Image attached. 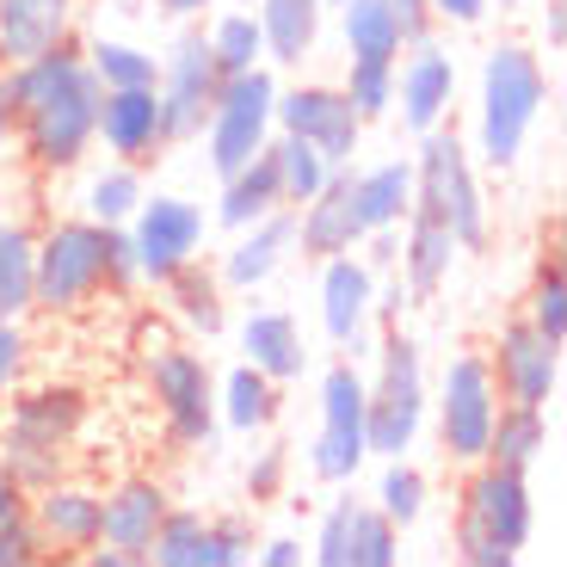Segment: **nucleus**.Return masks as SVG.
<instances>
[{
  "mask_svg": "<svg viewBox=\"0 0 567 567\" xmlns=\"http://www.w3.org/2000/svg\"><path fill=\"white\" fill-rule=\"evenodd\" d=\"M100 93L105 86L93 81L74 43L38 62H19V69H0V100L13 112L25 161L38 173H74L86 161L93 130H100Z\"/></svg>",
  "mask_w": 567,
  "mask_h": 567,
  "instance_id": "obj_1",
  "label": "nucleus"
},
{
  "mask_svg": "<svg viewBox=\"0 0 567 567\" xmlns=\"http://www.w3.org/2000/svg\"><path fill=\"white\" fill-rule=\"evenodd\" d=\"M81 425H86L81 389H69V383L7 389V408H0V468L25 494H38L56 475H69V451L81 444Z\"/></svg>",
  "mask_w": 567,
  "mask_h": 567,
  "instance_id": "obj_2",
  "label": "nucleus"
},
{
  "mask_svg": "<svg viewBox=\"0 0 567 567\" xmlns=\"http://www.w3.org/2000/svg\"><path fill=\"white\" fill-rule=\"evenodd\" d=\"M530 525H537V512H530L525 468L468 463L463 499H456V525H451L456 561H468V567H512L518 549L530 543Z\"/></svg>",
  "mask_w": 567,
  "mask_h": 567,
  "instance_id": "obj_3",
  "label": "nucleus"
},
{
  "mask_svg": "<svg viewBox=\"0 0 567 567\" xmlns=\"http://www.w3.org/2000/svg\"><path fill=\"white\" fill-rule=\"evenodd\" d=\"M543 105H549V74H543L537 50L494 43L482 56V105H475V142H482V161L494 173H506L525 155Z\"/></svg>",
  "mask_w": 567,
  "mask_h": 567,
  "instance_id": "obj_4",
  "label": "nucleus"
},
{
  "mask_svg": "<svg viewBox=\"0 0 567 567\" xmlns=\"http://www.w3.org/2000/svg\"><path fill=\"white\" fill-rule=\"evenodd\" d=\"M425 408H432V395H425V352L413 333H389L383 352H377V377L364 383V444L370 456H408L413 439H420L425 425Z\"/></svg>",
  "mask_w": 567,
  "mask_h": 567,
  "instance_id": "obj_5",
  "label": "nucleus"
},
{
  "mask_svg": "<svg viewBox=\"0 0 567 567\" xmlns=\"http://www.w3.org/2000/svg\"><path fill=\"white\" fill-rule=\"evenodd\" d=\"M105 235L112 228L93 216L43 228L38 254H31V309L43 315H81L105 290Z\"/></svg>",
  "mask_w": 567,
  "mask_h": 567,
  "instance_id": "obj_6",
  "label": "nucleus"
},
{
  "mask_svg": "<svg viewBox=\"0 0 567 567\" xmlns=\"http://www.w3.org/2000/svg\"><path fill=\"white\" fill-rule=\"evenodd\" d=\"M148 352H142V377H148V395H155L161 420L179 444L204 451L216 439V377L210 358L185 340H167V333H148Z\"/></svg>",
  "mask_w": 567,
  "mask_h": 567,
  "instance_id": "obj_7",
  "label": "nucleus"
},
{
  "mask_svg": "<svg viewBox=\"0 0 567 567\" xmlns=\"http://www.w3.org/2000/svg\"><path fill=\"white\" fill-rule=\"evenodd\" d=\"M413 198L432 204V210L451 223L463 254H482L487 247V198H482L475 161H468V148L456 142V130L439 124V130L420 136V155H413Z\"/></svg>",
  "mask_w": 567,
  "mask_h": 567,
  "instance_id": "obj_8",
  "label": "nucleus"
},
{
  "mask_svg": "<svg viewBox=\"0 0 567 567\" xmlns=\"http://www.w3.org/2000/svg\"><path fill=\"white\" fill-rule=\"evenodd\" d=\"M271 105H278V74H271V62H254V69H241V74H223L216 105H210V117H204V155H210L216 179H228L235 167H247V161L271 142V130H278L271 124Z\"/></svg>",
  "mask_w": 567,
  "mask_h": 567,
  "instance_id": "obj_9",
  "label": "nucleus"
},
{
  "mask_svg": "<svg viewBox=\"0 0 567 567\" xmlns=\"http://www.w3.org/2000/svg\"><path fill=\"white\" fill-rule=\"evenodd\" d=\"M364 463H370L364 377H358V358H340V364L321 370V425H315V444H309V468H315V482L346 487V482H358Z\"/></svg>",
  "mask_w": 567,
  "mask_h": 567,
  "instance_id": "obj_10",
  "label": "nucleus"
},
{
  "mask_svg": "<svg viewBox=\"0 0 567 567\" xmlns=\"http://www.w3.org/2000/svg\"><path fill=\"white\" fill-rule=\"evenodd\" d=\"M130 241H136V259H142V284H167L173 271L198 266L204 259V241H210V210L185 192H155L142 198L136 216H130Z\"/></svg>",
  "mask_w": 567,
  "mask_h": 567,
  "instance_id": "obj_11",
  "label": "nucleus"
},
{
  "mask_svg": "<svg viewBox=\"0 0 567 567\" xmlns=\"http://www.w3.org/2000/svg\"><path fill=\"white\" fill-rule=\"evenodd\" d=\"M499 413V389L494 370L482 352H456L439 377V444L451 463H482L487 456V432H494Z\"/></svg>",
  "mask_w": 567,
  "mask_h": 567,
  "instance_id": "obj_12",
  "label": "nucleus"
},
{
  "mask_svg": "<svg viewBox=\"0 0 567 567\" xmlns=\"http://www.w3.org/2000/svg\"><path fill=\"white\" fill-rule=\"evenodd\" d=\"M216 86H223V69H216V56H210V38H204V31H179L173 50L161 56V81H155L167 142L198 136L210 105H216Z\"/></svg>",
  "mask_w": 567,
  "mask_h": 567,
  "instance_id": "obj_13",
  "label": "nucleus"
},
{
  "mask_svg": "<svg viewBox=\"0 0 567 567\" xmlns=\"http://www.w3.org/2000/svg\"><path fill=\"white\" fill-rule=\"evenodd\" d=\"M271 124L302 136V142H315L333 167H352L358 142H364V117L352 112L346 86H278Z\"/></svg>",
  "mask_w": 567,
  "mask_h": 567,
  "instance_id": "obj_14",
  "label": "nucleus"
},
{
  "mask_svg": "<svg viewBox=\"0 0 567 567\" xmlns=\"http://www.w3.org/2000/svg\"><path fill=\"white\" fill-rule=\"evenodd\" d=\"M309 555L321 567H395L401 530L377 512V499H333L321 512V530H315Z\"/></svg>",
  "mask_w": 567,
  "mask_h": 567,
  "instance_id": "obj_15",
  "label": "nucleus"
},
{
  "mask_svg": "<svg viewBox=\"0 0 567 567\" xmlns=\"http://www.w3.org/2000/svg\"><path fill=\"white\" fill-rule=\"evenodd\" d=\"M315 297H321V333L340 346L346 358H364L370 352V321H377V271L358 254H333V259H321Z\"/></svg>",
  "mask_w": 567,
  "mask_h": 567,
  "instance_id": "obj_16",
  "label": "nucleus"
},
{
  "mask_svg": "<svg viewBox=\"0 0 567 567\" xmlns=\"http://www.w3.org/2000/svg\"><path fill=\"white\" fill-rule=\"evenodd\" d=\"M494 389L518 408H549L555 389H561V346H549L530 321H506L494 333Z\"/></svg>",
  "mask_w": 567,
  "mask_h": 567,
  "instance_id": "obj_17",
  "label": "nucleus"
},
{
  "mask_svg": "<svg viewBox=\"0 0 567 567\" xmlns=\"http://www.w3.org/2000/svg\"><path fill=\"white\" fill-rule=\"evenodd\" d=\"M290 254H297V210H290V204H278V210H266L259 223L235 228L228 254L216 259V284H223V290H235V297H254L259 284L278 278Z\"/></svg>",
  "mask_w": 567,
  "mask_h": 567,
  "instance_id": "obj_18",
  "label": "nucleus"
},
{
  "mask_svg": "<svg viewBox=\"0 0 567 567\" xmlns=\"http://www.w3.org/2000/svg\"><path fill=\"white\" fill-rule=\"evenodd\" d=\"M408 50L413 56L395 62V112L413 136H425V130H439L456 105V56L432 38H413Z\"/></svg>",
  "mask_w": 567,
  "mask_h": 567,
  "instance_id": "obj_19",
  "label": "nucleus"
},
{
  "mask_svg": "<svg viewBox=\"0 0 567 567\" xmlns=\"http://www.w3.org/2000/svg\"><path fill=\"white\" fill-rule=\"evenodd\" d=\"M25 512H31V525L43 530V543H50V549H93V543H100L105 487H93V482H69V475H56L50 487L25 494Z\"/></svg>",
  "mask_w": 567,
  "mask_h": 567,
  "instance_id": "obj_20",
  "label": "nucleus"
},
{
  "mask_svg": "<svg viewBox=\"0 0 567 567\" xmlns=\"http://www.w3.org/2000/svg\"><path fill=\"white\" fill-rule=\"evenodd\" d=\"M74 19H81V0H0V69L74 43Z\"/></svg>",
  "mask_w": 567,
  "mask_h": 567,
  "instance_id": "obj_21",
  "label": "nucleus"
},
{
  "mask_svg": "<svg viewBox=\"0 0 567 567\" xmlns=\"http://www.w3.org/2000/svg\"><path fill=\"white\" fill-rule=\"evenodd\" d=\"M93 142H105L117 161H155L161 148H167V130H161V93L155 86H105Z\"/></svg>",
  "mask_w": 567,
  "mask_h": 567,
  "instance_id": "obj_22",
  "label": "nucleus"
},
{
  "mask_svg": "<svg viewBox=\"0 0 567 567\" xmlns=\"http://www.w3.org/2000/svg\"><path fill=\"white\" fill-rule=\"evenodd\" d=\"M161 518H167V487L155 475H130V482L105 487V512H100V543L124 549L130 561H148Z\"/></svg>",
  "mask_w": 567,
  "mask_h": 567,
  "instance_id": "obj_23",
  "label": "nucleus"
},
{
  "mask_svg": "<svg viewBox=\"0 0 567 567\" xmlns=\"http://www.w3.org/2000/svg\"><path fill=\"white\" fill-rule=\"evenodd\" d=\"M358 241H364V228H358L352 210V167H340L309 204H297V247L309 259H333V254H358Z\"/></svg>",
  "mask_w": 567,
  "mask_h": 567,
  "instance_id": "obj_24",
  "label": "nucleus"
},
{
  "mask_svg": "<svg viewBox=\"0 0 567 567\" xmlns=\"http://www.w3.org/2000/svg\"><path fill=\"white\" fill-rule=\"evenodd\" d=\"M241 352L254 370H266L271 383H302L309 377V340H302V327L290 309H247L241 315Z\"/></svg>",
  "mask_w": 567,
  "mask_h": 567,
  "instance_id": "obj_25",
  "label": "nucleus"
},
{
  "mask_svg": "<svg viewBox=\"0 0 567 567\" xmlns=\"http://www.w3.org/2000/svg\"><path fill=\"white\" fill-rule=\"evenodd\" d=\"M254 19L271 69H302L315 56V43H321L327 0H254Z\"/></svg>",
  "mask_w": 567,
  "mask_h": 567,
  "instance_id": "obj_26",
  "label": "nucleus"
},
{
  "mask_svg": "<svg viewBox=\"0 0 567 567\" xmlns=\"http://www.w3.org/2000/svg\"><path fill=\"white\" fill-rule=\"evenodd\" d=\"M352 210H358V228H364V235L401 228L413 210V161H377V167H364V173L352 167Z\"/></svg>",
  "mask_w": 567,
  "mask_h": 567,
  "instance_id": "obj_27",
  "label": "nucleus"
},
{
  "mask_svg": "<svg viewBox=\"0 0 567 567\" xmlns=\"http://www.w3.org/2000/svg\"><path fill=\"white\" fill-rule=\"evenodd\" d=\"M340 38L346 62H401L408 50L395 0H340Z\"/></svg>",
  "mask_w": 567,
  "mask_h": 567,
  "instance_id": "obj_28",
  "label": "nucleus"
},
{
  "mask_svg": "<svg viewBox=\"0 0 567 567\" xmlns=\"http://www.w3.org/2000/svg\"><path fill=\"white\" fill-rule=\"evenodd\" d=\"M284 204V192H278V167H271V155L259 148L247 167H235L223 179V198H216V210H210V228H247V223H259L266 210H278Z\"/></svg>",
  "mask_w": 567,
  "mask_h": 567,
  "instance_id": "obj_29",
  "label": "nucleus"
},
{
  "mask_svg": "<svg viewBox=\"0 0 567 567\" xmlns=\"http://www.w3.org/2000/svg\"><path fill=\"white\" fill-rule=\"evenodd\" d=\"M271 420H278V383L241 358V364L223 377V389H216V425L247 432V439H254V432H266Z\"/></svg>",
  "mask_w": 567,
  "mask_h": 567,
  "instance_id": "obj_30",
  "label": "nucleus"
},
{
  "mask_svg": "<svg viewBox=\"0 0 567 567\" xmlns=\"http://www.w3.org/2000/svg\"><path fill=\"white\" fill-rule=\"evenodd\" d=\"M142 198H148V185H142V161H105V167H93V173H86V185H81V216L117 228V223L136 216Z\"/></svg>",
  "mask_w": 567,
  "mask_h": 567,
  "instance_id": "obj_31",
  "label": "nucleus"
},
{
  "mask_svg": "<svg viewBox=\"0 0 567 567\" xmlns=\"http://www.w3.org/2000/svg\"><path fill=\"white\" fill-rule=\"evenodd\" d=\"M549 451V420H543V408H518V401H506V408L494 413V432H487V456L482 463H499V468H525Z\"/></svg>",
  "mask_w": 567,
  "mask_h": 567,
  "instance_id": "obj_32",
  "label": "nucleus"
},
{
  "mask_svg": "<svg viewBox=\"0 0 567 567\" xmlns=\"http://www.w3.org/2000/svg\"><path fill=\"white\" fill-rule=\"evenodd\" d=\"M266 155H271V167H278V192H284V204L297 210V204H309L315 192H321L327 179H333V161L315 148V142H302V136H290V130H278V136L266 142Z\"/></svg>",
  "mask_w": 567,
  "mask_h": 567,
  "instance_id": "obj_33",
  "label": "nucleus"
},
{
  "mask_svg": "<svg viewBox=\"0 0 567 567\" xmlns=\"http://www.w3.org/2000/svg\"><path fill=\"white\" fill-rule=\"evenodd\" d=\"M31 254H38V235L13 216H0V321L31 315Z\"/></svg>",
  "mask_w": 567,
  "mask_h": 567,
  "instance_id": "obj_34",
  "label": "nucleus"
},
{
  "mask_svg": "<svg viewBox=\"0 0 567 567\" xmlns=\"http://www.w3.org/2000/svg\"><path fill=\"white\" fill-rule=\"evenodd\" d=\"M161 290H173V315H179L192 333H204V340H216L228 327V309H223V284L216 278H204V266H185V271H173Z\"/></svg>",
  "mask_w": 567,
  "mask_h": 567,
  "instance_id": "obj_35",
  "label": "nucleus"
},
{
  "mask_svg": "<svg viewBox=\"0 0 567 567\" xmlns=\"http://www.w3.org/2000/svg\"><path fill=\"white\" fill-rule=\"evenodd\" d=\"M86 69H93L100 86H155L161 81V56L130 38H93L86 43Z\"/></svg>",
  "mask_w": 567,
  "mask_h": 567,
  "instance_id": "obj_36",
  "label": "nucleus"
},
{
  "mask_svg": "<svg viewBox=\"0 0 567 567\" xmlns=\"http://www.w3.org/2000/svg\"><path fill=\"white\" fill-rule=\"evenodd\" d=\"M204 38H210V56H216V69H223V74H241V69H254V62H266V38H259L254 7L216 13Z\"/></svg>",
  "mask_w": 567,
  "mask_h": 567,
  "instance_id": "obj_37",
  "label": "nucleus"
},
{
  "mask_svg": "<svg viewBox=\"0 0 567 567\" xmlns=\"http://www.w3.org/2000/svg\"><path fill=\"white\" fill-rule=\"evenodd\" d=\"M377 512H383L395 530H413L425 518V475L408 463V456H389L383 482H377Z\"/></svg>",
  "mask_w": 567,
  "mask_h": 567,
  "instance_id": "obj_38",
  "label": "nucleus"
},
{
  "mask_svg": "<svg viewBox=\"0 0 567 567\" xmlns=\"http://www.w3.org/2000/svg\"><path fill=\"white\" fill-rule=\"evenodd\" d=\"M204 525H210L204 512H192V506L173 512L167 506L155 543H148V561H155V567H198L204 561Z\"/></svg>",
  "mask_w": 567,
  "mask_h": 567,
  "instance_id": "obj_39",
  "label": "nucleus"
},
{
  "mask_svg": "<svg viewBox=\"0 0 567 567\" xmlns=\"http://www.w3.org/2000/svg\"><path fill=\"white\" fill-rule=\"evenodd\" d=\"M346 100L364 124H383L395 112V62H352L346 69Z\"/></svg>",
  "mask_w": 567,
  "mask_h": 567,
  "instance_id": "obj_40",
  "label": "nucleus"
},
{
  "mask_svg": "<svg viewBox=\"0 0 567 567\" xmlns=\"http://www.w3.org/2000/svg\"><path fill=\"white\" fill-rule=\"evenodd\" d=\"M525 321L537 327L549 346H567V278H561V266H555V259L537 271V284H530Z\"/></svg>",
  "mask_w": 567,
  "mask_h": 567,
  "instance_id": "obj_41",
  "label": "nucleus"
},
{
  "mask_svg": "<svg viewBox=\"0 0 567 567\" xmlns=\"http://www.w3.org/2000/svg\"><path fill=\"white\" fill-rule=\"evenodd\" d=\"M254 561V530L247 518H210L204 525V561L198 567H241Z\"/></svg>",
  "mask_w": 567,
  "mask_h": 567,
  "instance_id": "obj_42",
  "label": "nucleus"
},
{
  "mask_svg": "<svg viewBox=\"0 0 567 567\" xmlns=\"http://www.w3.org/2000/svg\"><path fill=\"white\" fill-rule=\"evenodd\" d=\"M50 555L43 530L31 525V512H13V518H0V567H31Z\"/></svg>",
  "mask_w": 567,
  "mask_h": 567,
  "instance_id": "obj_43",
  "label": "nucleus"
},
{
  "mask_svg": "<svg viewBox=\"0 0 567 567\" xmlns=\"http://www.w3.org/2000/svg\"><path fill=\"white\" fill-rule=\"evenodd\" d=\"M142 284V259H136V241H130V228L117 223L105 235V290H136Z\"/></svg>",
  "mask_w": 567,
  "mask_h": 567,
  "instance_id": "obj_44",
  "label": "nucleus"
},
{
  "mask_svg": "<svg viewBox=\"0 0 567 567\" xmlns=\"http://www.w3.org/2000/svg\"><path fill=\"white\" fill-rule=\"evenodd\" d=\"M31 364V340L19 321H0V401H7V389H19V377H25Z\"/></svg>",
  "mask_w": 567,
  "mask_h": 567,
  "instance_id": "obj_45",
  "label": "nucleus"
},
{
  "mask_svg": "<svg viewBox=\"0 0 567 567\" xmlns=\"http://www.w3.org/2000/svg\"><path fill=\"white\" fill-rule=\"evenodd\" d=\"M278 487H284V444H266V451H259V463L247 468V494L271 499Z\"/></svg>",
  "mask_w": 567,
  "mask_h": 567,
  "instance_id": "obj_46",
  "label": "nucleus"
},
{
  "mask_svg": "<svg viewBox=\"0 0 567 567\" xmlns=\"http://www.w3.org/2000/svg\"><path fill=\"white\" fill-rule=\"evenodd\" d=\"M432 7V19H444V25H482L487 13H494V0H425Z\"/></svg>",
  "mask_w": 567,
  "mask_h": 567,
  "instance_id": "obj_47",
  "label": "nucleus"
},
{
  "mask_svg": "<svg viewBox=\"0 0 567 567\" xmlns=\"http://www.w3.org/2000/svg\"><path fill=\"white\" fill-rule=\"evenodd\" d=\"M254 555H259L266 567H297V561H302V543H297V537H266Z\"/></svg>",
  "mask_w": 567,
  "mask_h": 567,
  "instance_id": "obj_48",
  "label": "nucleus"
},
{
  "mask_svg": "<svg viewBox=\"0 0 567 567\" xmlns=\"http://www.w3.org/2000/svg\"><path fill=\"white\" fill-rule=\"evenodd\" d=\"M210 7H216V0H155V13L161 19H179V25H185V19H204Z\"/></svg>",
  "mask_w": 567,
  "mask_h": 567,
  "instance_id": "obj_49",
  "label": "nucleus"
},
{
  "mask_svg": "<svg viewBox=\"0 0 567 567\" xmlns=\"http://www.w3.org/2000/svg\"><path fill=\"white\" fill-rule=\"evenodd\" d=\"M543 25H549V50L561 56L567 50V0H549V19H543Z\"/></svg>",
  "mask_w": 567,
  "mask_h": 567,
  "instance_id": "obj_50",
  "label": "nucleus"
},
{
  "mask_svg": "<svg viewBox=\"0 0 567 567\" xmlns=\"http://www.w3.org/2000/svg\"><path fill=\"white\" fill-rule=\"evenodd\" d=\"M13 512H25V487H19L7 468H0V518H13Z\"/></svg>",
  "mask_w": 567,
  "mask_h": 567,
  "instance_id": "obj_51",
  "label": "nucleus"
},
{
  "mask_svg": "<svg viewBox=\"0 0 567 567\" xmlns=\"http://www.w3.org/2000/svg\"><path fill=\"white\" fill-rule=\"evenodd\" d=\"M86 561H93V567H136V561H130L124 549H112V543H105V549H100V543H93V549H86Z\"/></svg>",
  "mask_w": 567,
  "mask_h": 567,
  "instance_id": "obj_52",
  "label": "nucleus"
},
{
  "mask_svg": "<svg viewBox=\"0 0 567 567\" xmlns=\"http://www.w3.org/2000/svg\"><path fill=\"white\" fill-rule=\"evenodd\" d=\"M7 142H13V112H7V100H0V155H7Z\"/></svg>",
  "mask_w": 567,
  "mask_h": 567,
  "instance_id": "obj_53",
  "label": "nucleus"
},
{
  "mask_svg": "<svg viewBox=\"0 0 567 567\" xmlns=\"http://www.w3.org/2000/svg\"><path fill=\"white\" fill-rule=\"evenodd\" d=\"M112 7H124V13H130V7H142V0H112Z\"/></svg>",
  "mask_w": 567,
  "mask_h": 567,
  "instance_id": "obj_54",
  "label": "nucleus"
},
{
  "mask_svg": "<svg viewBox=\"0 0 567 567\" xmlns=\"http://www.w3.org/2000/svg\"><path fill=\"white\" fill-rule=\"evenodd\" d=\"M494 7H518V0H494Z\"/></svg>",
  "mask_w": 567,
  "mask_h": 567,
  "instance_id": "obj_55",
  "label": "nucleus"
},
{
  "mask_svg": "<svg viewBox=\"0 0 567 567\" xmlns=\"http://www.w3.org/2000/svg\"><path fill=\"white\" fill-rule=\"evenodd\" d=\"M235 7H254V0H235Z\"/></svg>",
  "mask_w": 567,
  "mask_h": 567,
  "instance_id": "obj_56",
  "label": "nucleus"
},
{
  "mask_svg": "<svg viewBox=\"0 0 567 567\" xmlns=\"http://www.w3.org/2000/svg\"><path fill=\"white\" fill-rule=\"evenodd\" d=\"M327 7H340V0H327Z\"/></svg>",
  "mask_w": 567,
  "mask_h": 567,
  "instance_id": "obj_57",
  "label": "nucleus"
}]
</instances>
